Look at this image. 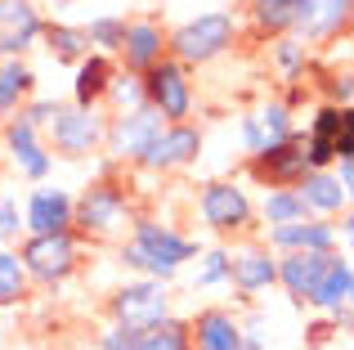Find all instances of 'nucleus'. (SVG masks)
Returning <instances> with one entry per match:
<instances>
[{
    "label": "nucleus",
    "mask_w": 354,
    "mask_h": 350,
    "mask_svg": "<svg viewBox=\"0 0 354 350\" xmlns=\"http://www.w3.org/2000/svg\"><path fill=\"white\" fill-rule=\"evenodd\" d=\"M269 247L278 252H332L337 247V229L328 220H287V225H274L269 229Z\"/></svg>",
    "instance_id": "obj_16"
},
{
    "label": "nucleus",
    "mask_w": 354,
    "mask_h": 350,
    "mask_svg": "<svg viewBox=\"0 0 354 350\" xmlns=\"http://www.w3.org/2000/svg\"><path fill=\"white\" fill-rule=\"evenodd\" d=\"M305 41H292V36L283 32V41L274 45V59H278V68H283V77H296V72L305 68Z\"/></svg>",
    "instance_id": "obj_33"
},
{
    "label": "nucleus",
    "mask_w": 354,
    "mask_h": 350,
    "mask_svg": "<svg viewBox=\"0 0 354 350\" xmlns=\"http://www.w3.org/2000/svg\"><path fill=\"white\" fill-rule=\"evenodd\" d=\"M18 238V207L9 198H0V243Z\"/></svg>",
    "instance_id": "obj_37"
},
{
    "label": "nucleus",
    "mask_w": 354,
    "mask_h": 350,
    "mask_svg": "<svg viewBox=\"0 0 354 350\" xmlns=\"http://www.w3.org/2000/svg\"><path fill=\"white\" fill-rule=\"evenodd\" d=\"M198 153H202V131L198 126L166 122L162 131L148 140V149L139 153V167L144 171H175V167H189Z\"/></svg>",
    "instance_id": "obj_9"
},
{
    "label": "nucleus",
    "mask_w": 354,
    "mask_h": 350,
    "mask_svg": "<svg viewBox=\"0 0 354 350\" xmlns=\"http://www.w3.org/2000/svg\"><path fill=\"white\" fill-rule=\"evenodd\" d=\"M18 261H23L27 279L63 283L72 270H77V238H72V229H59V234H32L23 247H18Z\"/></svg>",
    "instance_id": "obj_5"
},
{
    "label": "nucleus",
    "mask_w": 354,
    "mask_h": 350,
    "mask_svg": "<svg viewBox=\"0 0 354 350\" xmlns=\"http://www.w3.org/2000/svg\"><path fill=\"white\" fill-rule=\"evenodd\" d=\"M63 5H72V0H63Z\"/></svg>",
    "instance_id": "obj_40"
},
{
    "label": "nucleus",
    "mask_w": 354,
    "mask_h": 350,
    "mask_svg": "<svg viewBox=\"0 0 354 350\" xmlns=\"http://www.w3.org/2000/svg\"><path fill=\"white\" fill-rule=\"evenodd\" d=\"M27 229L32 234H59V229H72V198L63 189H36L27 198Z\"/></svg>",
    "instance_id": "obj_21"
},
{
    "label": "nucleus",
    "mask_w": 354,
    "mask_h": 350,
    "mask_svg": "<svg viewBox=\"0 0 354 350\" xmlns=\"http://www.w3.org/2000/svg\"><path fill=\"white\" fill-rule=\"evenodd\" d=\"M234 36H238L234 14H220V9H216V14H198L193 23H184L180 32L166 36V54L180 59L184 68H193V63L220 59V54L234 45Z\"/></svg>",
    "instance_id": "obj_2"
},
{
    "label": "nucleus",
    "mask_w": 354,
    "mask_h": 350,
    "mask_svg": "<svg viewBox=\"0 0 354 350\" xmlns=\"http://www.w3.org/2000/svg\"><path fill=\"white\" fill-rule=\"evenodd\" d=\"M41 36L50 45V54L59 63H77L81 54H90V41L81 27H68V23H41Z\"/></svg>",
    "instance_id": "obj_27"
},
{
    "label": "nucleus",
    "mask_w": 354,
    "mask_h": 350,
    "mask_svg": "<svg viewBox=\"0 0 354 350\" xmlns=\"http://www.w3.org/2000/svg\"><path fill=\"white\" fill-rule=\"evenodd\" d=\"M162 131V113L153 104H139V108H126L117 113L113 122L104 126V149L113 162H139V153L148 149V140Z\"/></svg>",
    "instance_id": "obj_7"
},
{
    "label": "nucleus",
    "mask_w": 354,
    "mask_h": 350,
    "mask_svg": "<svg viewBox=\"0 0 354 350\" xmlns=\"http://www.w3.org/2000/svg\"><path fill=\"white\" fill-rule=\"evenodd\" d=\"M305 171H310V162H305V144L296 140V135H287V140L265 144L260 153H251V175H256L260 184H269V189L296 184Z\"/></svg>",
    "instance_id": "obj_11"
},
{
    "label": "nucleus",
    "mask_w": 354,
    "mask_h": 350,
    "mask_svg": "<svg viewBox=\"0 0 354 350\" xmlns=\"http://www.w3.org/2000/svg\"><path fill=\"white\" fill-rule=\"evenodd\" d=\"M41 41V14L32 0H0V59H23Z\"/></svg>",
    "instance_id": "obj_12"
},
{
    "label": "nucleus",
    "mask_w": 354,
    "mask_h": 350,
    "mask_svg": "<svg viewBox=\"0 0 354 350\" xmlns=\"http://www.w3.org/2000/svg\"><path fill=\"white\" fill-rule=\"evenodd\" d=\"M50 135H54V149L63 153V158H90V153L104 144V117L95 113V108H81V104H72V108H54V117L50 122Z\"/></svg>",
    "instance_id": "obj_8"
},
{
    "label": "nucleus",
    "mask_w": 354,
    "mask_h": 350,
    "mask_svg": "<svg viewBox=\"0 0 354 350\" xmlns=\"http://www.w3.org/2000/svg\"><path fill=\"white\" fill-rule=\"evenodd\" d=\"M27 297V270L18 252H0V306H14Z\"/></svg>",
    "instance_id": "obj_31"
},
{
    "label": "nucleus",
    "mask_w": 354,
    "mask_h": 350,
    "mask_svg": "<svg viewBox=\"0 0 354 350\" xmlns=\"http://www.w3.org/2000/svg\"><path fill=\"white\" fill-rule=\"evenodd\" d=\"M126 216H130V193L117 180H95L81 198H72V229H81V234L108 238L126 225Z\"/></svg>",
    "instance_id": "obj_4"
},
{
    "label": "nucleus",
    "mask_w": 354,
    "mask_h": 350,
    "mask_svg": "<svg viewBox=\"0 0 354 350\" xmlns=\"http://www.w3.org/2000/svg\"><path fill=\"white\" fill-rule=\"evenodd\" d=\"M130 350H193V346H189V324L166 315L162 324L144 328V333L135 337V346H130Z\"/></svg>",
    "instance_id": "obj_26"
},
{
    "label": "nucleus",
    "mask_w": 354,
    "mask_h": 350,
    "mask_svg": "<svg viewBox=\"0 0 354 350\" xmlns=\"http://www.w3.org/2000/svg\"><path fill=\"white\" fill-rule=\"evenodd\" d=\"M81 32H86V41L95 45L99 54H117V50H121V41H126V18L99 14V18H90Z\"/></svg>",
    "instance_id": "obj_30"
},
{
    "label": "nucleus",
    "mask_w": 354,
    "mask_h": 350,
    "mask_svg": "<svg viewBox=\"0 0 354 350\" xmlns=\"http://www.w3.org/2000/svg\"><path fill=\"white\" fill-rule=\"evenodd\" d=\"M229 279V252H207V265L198 270V288H216V283Z\"/></svg>",
    "instance_id": "obj_34"
},
{
    "label": "nucleus",
    "mask_w": 354,
    "mask_h": 350,
    "mask_svg": "<svg viewBox=\"0 0 354 350\" xmlns=\"http://www.w3.org/2000/svg\"><path fill=\"white\" fill-rule=\"evenodd\" d=\"M189 346L193 350H247L242 346V324L229 310L211 306L189 324Z\"/></svg>",
    "instance_id": "obj_18"
},
{
    "label": "nucleus",
    "mask_w": 354,
    "mask_h": 350,
    "mask_svg": "<svg viewBox=\"0 0 354 350\" xmlns=\"http://www.w3.org/2000/svg\"><path fill=\"white\" fill-rule=\"evenodd\" d=\"M260 216H265V225H287V220H301V216H310V211H305L296 184H278V189L265 193V207H260Z\"/></svg>",
    "instance_id": "obj_28"
},
{
    "label": "nucleus",
    "mask_w": 354,
    "mask_h": 350,
    "mask_svg": "<svg viewBox=\"0 0 354 350\" xmlns=\"http://www.w3.org/2000/svg\"><path fill=\"white\" fill-rule=\"evenodd\" d=\"M121 59H126V72H144L148 63H157L166 54V32L153 23V18H139V23H126V41H121Z\"/></svg>",
    "instance_id": "obj_19"
},
{
    "label": "nucleus",
    "mask_w": 354,
    "mask_h": 350,
    "mask_svg": "<svg viewBox=\"0 0 354 350\" xmlns=\"http://www.w3.org/2000/svg\"><path fill=\"white\" fill-rule=\"evenodd\" d=\"M193 256H198V243H193V238L175 234L171 225H157V220L139 216L135 220V238L126 243L121 261H126L130 270L153 274V279H171L184 261H193Z\"/></svg>",
    "instance_id": "obj_1"
},
{
    "label": "nucleus",
    "mask_w": 354,
    "mask_h": 350,
    "mask_svg": "<svg viewBox=\"0 0 354 350\" xmlns=\"http://www.w3.org/2000/svg\"><path fill=\"white\" fill-rule=\"evenodd\" d=\"M292 18H296V0H251V23L269 36L292 32Z\"/></svg>",
    "instance_id": "obj_29"
},
{
    "label": "nucleus",
    "mask_w": 354,
    "mask_h": 350,
    "mask_svg": "<svg viewBox=\"0 0 354 350\" xmlns=\"http://www.w3.org/2000/svg\"><path fill=\"white\" fill-rule=\"evenodd\" d=\"M104 99H113L117 113H126V108H139L144 104V81H139V72H113V81H108Z\"/></svg>",
    "instance_id": "obj_32"
},
{
    "label": "nucleus",
    "mask_w": 354,
    "mask_h": 350,
    "mask_svg": "<svg viewBox=\"0 0 354 350\" xmlns=\"http://www.w3.org/2000/svg\"><path fill=\"white\" fill-rule=\"evenodd\" d=\"M198 211H202V220H207L216 234H238V229L251 225V198H247V189H238L234 180L207 184L202 198H198Z\"/></svg>",
    "instance_id": "obj_10"
},
{
    "label": "nucleus",
    "mask_w": 354,
    "mask_h": 350,
    "mask_svg": "<svg viewBox=\"0 0 354 350\" xmlns=\"http://www.w3.org/2000/svg\"><path fill=\"white\" fill-rule=\"evenodd\" d=\"M54 108H59V99H36V104H27V108H18V113H23V117H27V122H32V126H36V131H41V126H45V122H50V117H54Z\"/></svg>",
    "instance_id": "obj_36"
},
{
    "label": "nucleus",
    "mask_w": 354,
    "mask_h": 350,
    "mask_svg": "<svg viewBox=\"0 0 354 350\" xmlns=\"http://www.w3.org/2000/svg\"><path fill=\"white\" fill-rule=\"evenodd\" d=\"M337 162H341L337 180H341V184H346V189H350V184H354V158H337Z\"/></svg>",
    "instance_id": "obj_39"
},
{
    "label": "nucleus",
    "mask_w": 354,
    "mask_h": 350,
    "mask_svg": "<svg viewBox=\"0 0 354 350\" xmlns=\"http://www.w3.org/2000/svg\"><path fill=\"white\" fill-rule=\"evenodd\" d=\"M144 81V104H153L162 113V122H184L193 117V81H189V68L171 54H162L157 63H148L139 72Z\"/></svg>",
    "instance_id": "obj_3"
},
{
    "label": "nucleus",
    "mask_w": 354,
    "mask_h": 350,
    "mask_svg": "<svg viewBox=\"0 0 354 350\" xmlns=\"http://www.w3.org/2000/svg\"><path fill=\"white\" fill-rule=\"evenodd\" d=\"M332 256H337V247L332 252H283L278 256V283L287 288V297L305 301L314 292V283L323 279V270L332 265Z\"/></svg>",
    "instance_id": "obj_15"
},
{
    "label": "nucleus",
    "mask_w": 354,
    "mask_h": 350,
    "mask_svg": "<svg viewBox=\"0 0 354 350\" xmlns=\"http://www.w3.org/2000/svg\"><path fill=\"white\" fill-rule=\"evenodd\" d=\"M113 324L121 328H135V333H144V328L162 324L166 315H171V297H166V279H135L126 283V288L113 297Z\"/></svg>",
    "instance_id": "obj_6"
},
{
    "label": "nucleus",
    "mask_w": 354,
    "mask_h": 350,
    "mask_svg": "<svg viewBox=\"0 0 354 350\" xmlns=\"http://www.w3.org/2000/svg\"><path fill=\"white\" fill-rule=\"evenodd\" d=\"M346 23H350V0H296L292 32H301L305 45L337 36Z\"/></svg>",
    "instance_id": "obj_14"
},
{
    "label": "nucleus",
    "mask_w": 354,
    "mask_h": 350,
    "mask_svg": "<svg viewBox=\"0 0 354 350\" xmlns=\"http://www.w3.org/2000/svg\"><path fill=\"white\" fill-rule=\"evenodd\" d=\"M296 193H301L305 211H319V216H337V211L350 207V189L328 171H305L296 180Z\"/></svg>",
    "instance_id": "obj_20"
},
{
    "label": "nucleus",
    "mask_w": 354,
    "mask_h": 350,
    "mask_svg": "<svg viewBox=\"0 0 354 350\" xmlns=\"http://www.w3.org/2000/svg\"><path fill=\"white\" fill-rule=\"evenodd\" d=\"M5 149H9L14 167L23 171L27 180H45V175H50V153H45V144H41V135H36V126L27 122L23 113L5 122Z\"/></svg>",
    "instance_id": "obj_13"
},
{
    "label": "nucleus",
    "mask_w": 354,
    "mask_h": 350,
    "mask_svg": "<svg viewBox=\"0 0 354 350\" xmlns=\"http://www.w3.org/2000/svg\"><path fill=\"white\" fill-rule=\"evenodd\" d=\"M332 104L350 108V77H332Z\"/></svg>",
    "instance_id": "obj_38"
},
{
    "label": "nucleus",
    "mask_w": 354,
    "mask_h": 350,
    "mask_svg": "<svg viewBox=\"0 0 354 350\" xmlns=\"http://www.w3.org/2000/svg\"><path fill=\"white\" fill-rule=\"evenodd\" d=\"M350 297H354V270H350V261L346 256H332V265L323 270V279L314 283V292L305 297V306H314V310H341V306H350Z\"/></svg>",
    "instance_id": "obj_22"
},
{
    "label": "nucleus",
    "mask_w": 354,
    "mask_h": 350,
    "mask_svg": "<svg viewBox=\"0 0 354 350\" xmlns=\"http://www.w3.org/2000/svg\"><path fill=\"white\" fill-rule=\"evenodd\" d=\"M135 337H139L135 328H121V324H113L104 337H99V350H130V346H135Z\"/></svg>",
    "instance_id": "obj_35"
},
{
    "label": "nucleus",
    "mask_w": 354,
    "mask_h": 350,
    "mask_svg": "<svg viewBox=\"0 0 354 350\" xmlns=\"http://www.w3.org/2000/svg\"><path fill=\"white\" fill-rule=\"evenodd\" d=\"M229 283L238 292H265L278 283V256H269V247H242L229 252Z\"/></svg>",
    "instance_id": "obj_17"
},
{
    "label": "nucleus",
    "mask_w": 354,
    "mask_h": 350,
    "mask_svg": "<svg viewBox=\"0 0 354 350\" xmlns=\"http://www.w3.org/2000/svg\"><path fill=\"white\" fill-rule=\"evenodd\" d=\"M113 63H108V54H99V50H90V54H81L77 59V104L81 108H95L99 99H104V90H108V81H113Z\"/></svg>",
    "instance_id": "obj_24"
},
{
    "label": "nucleus",
    "mask_w": 354,
    "mask_h": 350,
    "mask_svg": "<svg viewBox=\"0 0 354 350\" xmlns=\"http://www.w3.org/2000/svg\"><path fill=\"white\" fill-rule=\"evenodd\" d=\"M36 95V77L23 59H5L0 63V113H18L27 99Z\"/></svg>",
    "instance_id": "obj_25"
},
{
    "label": "nucleus",
    "mask_w": 354,
    "mask_h": 350,
    "mask_svg": "<svg viewBox=\"0 0 354 350\" xmlns=\"http://www.w3.org/2000/svg\"><path fill=\"white\" fill-rule=\"evenodd\" d=\"M287 135H292V108L287 104H269V108H260V113L242 117V140H247L251 153H260L265 144L287 140Z\"/></svg>",
    "instance_id": "obj_23"
}]
</instances>
